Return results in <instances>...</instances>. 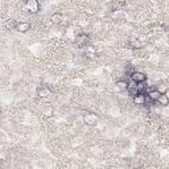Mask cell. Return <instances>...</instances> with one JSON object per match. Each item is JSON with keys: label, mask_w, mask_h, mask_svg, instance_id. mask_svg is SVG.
I'll use <instances>...</instances> for the list:
<instances>
[{"label": "cell", "mask_w": 169, "mask_h": 169, "mask_svg": "<svg viewBox=\"0 0 169 169\" xmlns=\"http://www.w3.org/2000/svg\"><path fill=\"white\" fill-rule=\"evenodd\" d=\"M37 95L38 96H48V95H50V90L46 86H41V87L37 88Z\"/></svg>", "instance_id": "7"}, {"label": "cell", "mask_w": 169, "mask_h": 169, "mask_svg": "<svg viewBox=\"0 0 169 169\" xmlns=\"http://www.w3.org/2000/svg\"><path fill=\"white\" fill-rule=\"evenodd\" d=\"M25 7H27V9L29 11V12H33V13H36L38 9H40V4L36 2V0H31V2H28L25 4Z\"/></svg>", "instance_id": "4"}, {"label": "cell", "mask_w": 169, "mask_h": 169, "mask_svg": "<svg viewBox=\"0 0 169 169\" xmlns=\"http://www.w3.org/2000/svg\"><path fill=\"white\" fill-rule=\"evenodd\" d=\"M128 84H130L128 79H122V81H119L118 83H116V87H118L119 90H127Z\"/></svg>", "instance_id": "8"}, {"label": "cell", "mask_w": 169, "mask_h": 169, "mask_svg": "<svg viewBox=\"0 0 169 169\" xmlns=\"http://www.w3.org/2000/svg\"><path fill=\"white\" fill-rule=\"evenodd\" d=\"M157 103L160 106H167L168 104V95L167 94H161L160 95V98L157 99Z\"/></svg>", "instance_id": "9"}, {"label": "cell", "mask_w": 169, "mask_h": 169, "mask_svg": "<svg viewBox=\"0 0 169 169\" xmlns=\"http://www.w3.org/2000/svg\"><path fill=\"white\" fill-rule=\"evenodd\" d=\"M148 96V99L152 100L153 103L157 102V99L160 98V95H161V92H160L159 90H155V88H152V90L148 91V94H146Z\"/></svg>", "instance_id": "3"}, {"label": "cell", "mask_w": 169, "mask_h": 169, "mask_svg": "<svg viewBox=\"0 0 169 169\" xmlns=\"http://www.w3.org/2000/svg\"><path fill=\"white\" fill-rule=\"evenodd\" d=\"M134 102H135V104H139V106H144V104H146V95L138 94L136 96H134Z\"/></svg>", "instance_id": "6"}, {"label": "cell", "mask_w": 169, "mask_h": 169, "mask_svg": "<svg viewBox=\"0 0 169 169\" xmlns=\"http://www.w3.org/2000/svg\"><path fill=\"white\" fill-rule=\"evenodd\" d=\"M31 29V24L29 23H19L17 25H16V31H19V32H28Z\"/></svg>", "instance_id": "5"}, {"label": "cell", "mask_w": 169, "mask_h": 169, "mask_svg": "<svg viewBox=\"0 0 169 169\" xmlns=\"http://www.w3.org/2000/svg\"><path fill=\"white\" fill-rule=\"evenodd\" d=\"M52 20H53L54 23H59V21H62V20H63V17H62V15L56 13V15H53V17H52Z\"/></svg>", "instance_id": "10"}, {"label": "cell", "mask_w": 169, "mask_h": 169, "mask_svg": "<svg viewBox=\"0 0 169 169\" xmlns=\"http://www.w3.org/2000/svg\"><path fill=\"white\" fill-rule=\"evenodd\" d=\"M88 42H90V38H88V36L84 34V33H81L75 37V44H77L78 46H87Z\"/></svg>", "instance_id": "2"}, {"label": "cell", "mask_w": 169, "mask_h": 169, "mask_svg": "<svg viewBox=\"0 0 169 169\" xmlns=\"http://www.w3.org/2000/svg\"><path fill=\"white\" fill-rule=\"evenodd\" d=\"M130 77H131V81L134 83H143V82L147 81V75L144 73H142V71H134Z\"/></svg>", "instance_id": "1"}]
</instances>
